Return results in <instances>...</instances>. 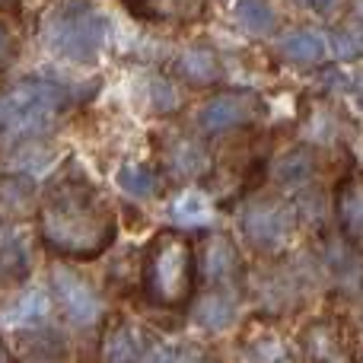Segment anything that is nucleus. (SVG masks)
<instances>
[{"label": "nucleus", "mask_w": 363, "mask_h": 363, "mask_svg": "<svg viewBox=\"0 0 363 363\" xmlns=\"http://www.w3.org/2000/svg\"><path fill=\"white\" fill-rule=\"evenodd\" d=\"M29 271V245L19 230H0V277H23Z\"/></svg>", "instance_id": "obj_18"}, {"label": "nucleus", "mask_w": 363, "mask_h": 363, "mask_svg": "<svg viewBox=\"0 0 363 363\" xmlns=\"http://www.w3.org/2000/svg\"><path fill=\"white\" fill-rule=\"evenodd\" d=\"M179 223H207L211 220V204L201 191H185L172 207Z\"/></svg>", "instance_id": "obj_24"}, {"label": "nucleus", "mask_w": 363, "mask_h": 363, "mask_svg": "<svg viewBox=\"0 0 363 363\" xmlns=\"http://www.w3.org/2000/svg\"><path fill=\"white\" fill-rule=\"evenodd\" d=\"M176 74L182 80L194 83V86H207V83H213L220 77V61L211 48L191 45V48H185L176 57Z\"/></svg>", "instance_id": "obj_13"}, {"label": "nucleus", "mask_w": 363, "mask_h": 363, "mask_svg": "<svg viewBox=\"0 0 363 363\" xmlns=\"http://www.w3.org/2000/svg\"><path fill=\"white\" fill-rule=\"evenodd\" d=\"M309 6H313V10H322V13H328L332 10V6H338V0H306Z\"/></svg>", "instance_id": "obj_28"}, {"label": "nucleus", "mask_w": 363, "mask_h": 363, "mask_svg": "<svg viewBox=\"0 0 363 363\" xmlns=\"http://www.w3.org/2000/svg\"><path fill=\"white\" fill-rule=\"evenodd\" d=\"M157 363H201V357H194V354H160Z\"/></svg>", "instance_id": "obj_27"}, {"label": "nucleus", "mask_w": 363, "mask_h": 363, "mask_svg": "<svg viewBox=\"0 0 363 363\" xmlns=\"http://www.w3.org/2000/svg\"><path fill=\"white\" fill-rule=\"evenodd\" d=\"M281 51L290 64H319L325 55V38L313 29H296L281 38Z\"/></svg>", "instance_id": "obj_17"}, {"label": "nucleus", "mask_w": 363, "mask_h": 363, "mask_svg": "<svg viewBox=\"0 0 363 363\" xmlns=\"http://www.w3.org/2000/svg\"><path fill=\"white\" fill-rule=\"evenodd\" d=\"M0 363H6V351H4V347H0Z\"/></svg>", "instance_id": "obj_30"}, {"label": "nucleus", "mask_w": 363, "mask_h": 363, "mask_svg": "<svg viewBox=\"0 0 363 363\" xmlns=\"http://www.w3.org/2000/svg\"><path fill=\"white\" fill-rule=\"evenodd\" d=\"M258 108H262L258 99L249 93H220L201 106L198 125H201V131H207V134H223L239 125H249L258 115Z\"/></svg>", "instance_id": "obj_6"}, {"label": "nucleus", "mask_w": 363, "mask_h": 363, "mask_svg": "<svg viewBox=\"0 0 363 363\" xmlns=\"http://www.w3.org/2000/svg\"><path fill=\"white\" fill-rule=\"evenodd\" d=\"M118 188L125 194H131V198H150V194L160 191V179L153 169H147V166L140 163H125L118 169Z\"/></svg>", "instance_id": "obj_20"}, {"label": "nucleus", "mask_w": 363, "mask_h": 363, "mask_svg": "<svg viewBox=\"0 0 363 363\" xmlns=\"http://www.w3.org/2000/svg\"><path fill=\"white\" fill-rule=\"evenodd\" d=\"M153 106L160 108V112H176L179 108V93L176 86H172L169 80H153Z\"/></svg>", "instance_id": "obj_25"}, {"label": "nucleus", "mask_w": 363, "mask_h": 363, "mask_svg": "<svg viewBox=\"0 0 363 363\" xmlns=\"http://www.w3.org/2000/svg\"><path fill=\"white\" fill-rule=\"evenodd\" d=\"M290 230H294V220H290V213L277 204H252L242 217L245 239L262 252L281 249V245L290 239Z\"/></svg>", "instance_id": "obj_7"}, {"label": "nucleus", "mask_w": 363, "mask_h": 363, "mask_svg": "<svg viewBox=\"0 0 363 363\" xmlns=\"http://www.w3.org/2000/svg\"><path fill=\"white\" fill-rule=\"evenodd\" d=\"M48 313H51L48 294L38 287H26L0 303V325L10 328V332H29V328L42 325L48 319Z\"/></svg>", "instance_id": "obj_9"}, {"label": "nucleus", "mask_w": 363, "mask_h": 363, "mask_svg": "<svg viewBox=\"0 0 363 363\" xmlns=\"http://www.w3.org/2000/svg\"><path fill=\"white\" fill-rule=\"evenodd\" d=\"M0 230H4V226H0Z\"/></svg>", "instance_id": "obj_31"}, {"label": "nucleus", "mask_w": 363, "mask_h": 363, "mask_svg": "<svg viewBox=\"0 0 363 363\" xmlns=\"http://www.w3.org/2000/svg\"><path fill=\"white\" fill-rule=\"evenodd\" d=\"M274 176L281 185H303L313 176V153L309 150H290L281 163L274 166Z\"/></svg>", "instance_id": "obj_23"}, {"label": "nucleus", "mask_w": 363, "mask_h": 363, "mask_svg": "<svg viewBox=\"0 0 363 363\" xmlns=\"http://www.w3.org/2000/svg\"><path fill=\"white\" fill-rule=\"evenodd\" d=\"M19 347H23L19 354H23L26 363H67L70 357V347L64 341V335L55 332V328H42V325L23 332Z\"/></svg>", "instance_id": "obj_11"}, {"label": "nucleus", "mask_w": 363, "mask_h": 363, "mask_svg": "<svg viewBox=\"0 0 363 363\" xmlns=\"http://www.w3.org/2000/svg\"><path fill=\"white\" fill-rule=\"evenodd\" d=\"M354 45H363V32H360V35H354ZM363 51V48H360Z\"/></svg>", "instance_id": "obj_29"}, {"label": "nucleus", "mask_w": 363, "mask_h": 363, "mask_svg": "<svg viewBox=\"0 0 363 363\" xmlns=\"http://www.w3.org/2000/svg\"><path fill=\"white\" fill-rule=\"evenodd\" d=\"M236 23L242 26L245 32H268L274 26V10H271L268 0H239L236 4Z\"/></svg>", "instance_id": "obj_22"}, {"label": "nucleus", "mask_w": 363, "mask_h": 363, "mask_svg": "<svg viewBox=\"0 0 363 363\" xmlns=\"http://www.w3.org/2000/svg\"><path fill=\"white\" fill-rule=\"evenodd\" d=\"M245 354H249L252 363H296V354L290 351L287 341L277 338L274 332H262V335H255V338H249Z\"/></svg>", "instance_id": "obj_19"}, {"label": "nucleus", "mask_w": 363, "mask_h": 363, "mask_svg": "<svg viewBox=\"0 0 363 363\" xmlns=\"http://www.w3.org/2000/svg\"><path fill=\"white\" fill-rule=\"evenodd\" d=\"M201 271L207 281H226L239 271V252L226 236H213L201 255Z\"/></svg>", "instance_id": "obj_15"}, {"label": "nucleus", "mask_w": 363, "mask_h": 363, "mask_svg": "<svg viewBox=\"0 0 363 363\" xmlns=\"http://www.w3.org/2000/svg\"><path fill=\"white\" fill-rule=\"evenodd\" d=\"M32 198H35V182L26 172H10V176L0 179V201L13 211H26L32 207Z\"/></svg>", "instance_id": "obj_21"}, {"label": "nucleus", "mask_w": 363, "mask_h": 363, "mask_svg": "<svg viewBox=\"0 0 363 363\" xmlns=\"http://www.w3.org/2000/svg\"><path fill=\"white\" fill-rule=\"evenodd\" d=\"M102 351H106L108 363H140L144 360L147 345H144L138 328H131L128 322H118V325H112V332L106 335Z\"/></svg>", "instance_id": "obj_14"}, {"label": "nucleus", "mask_w": 363, "mask_h": 363, "mask_svg": "<svg viewBox=\"0 0 363 363\" xmlns=\"http://www.w3.org/2000/svg\"><path fill=\"white\" fill-rule=\"evenodd\" d=\"M303 351L309 363H354L351 345L332 319H315L303 328Z\"/></svg>", "instance_id": "obj_8"}, {"label": "nucleus", "mask_w": 363, "mask_h": 363, "mask_svg": "<svg viewBox=\"0 0 363 363\" xmlns=\"http://www.w3.org/2000/svg\"><path fill=\"white\" fill-rule=\"evenodd\" d=\"M13 55H16V42H13V32L6 29L4 23H0V70H4L6 64L13 61Z\"/></svg>", "instance_id": "obj_26"}, {"label": "nucleus", "mask_w": 363, "mask_h": 363, "mask_svg": "<svg viewBox=\"0 0 363 363\" xmlns=\"http://www.w3.org/2000/svg\"><path fill=\"white\" fill-rule=\"evenodd\" d=\"M70 106V93L51 80H23L0 93V144L23 147L55 128Z\"/></svg>", "instance_id": "obj_2"}, {"label": "nucleus", "mask_w": 363, "mask_h": 363, "mask_svg": "<svg viewBox=\"0 0 363 363\" xmlns=\"http://www.w3.org/2000/svg\"><path fill=\"white\" fill-rule=\"evenodd\" d=\"M144 294L157 306H185L194 290V249L182 233L163 230L144 249Z\"/></svg>", "instance_id": "obj_3"}, {"label": "nucleus", "mask_w": 363, "mask_h": 363, "mask_svg": "<svg viewBox=\"0 0 363 363\" xmlns=\"http://www.w3.org/2000/svg\"><path fill=\"white\" fill-rule=\"evenodd\" d=\"M166 166H169L179 179H194V176H204L207 172L211 157H207V150L198 140L176 138V140H169V150H166Z\"/></svg>", "instance_id": "obj_12"}, {"label": "nucleus", "mask_w": 363, "mask_h": 363, "mask_svg": "<svg viewBox=\"0 0 363 363\" xmlns=\"http://www.w3.org/2000/svg\"><path fill=\"white\" fill-rule=\"evenodd\" d=\"M38 236L57 255L89 262L115 242L118 223L86 176L70 172L45 194L38 207Z\"/></svg>", "instance_id": "obj_1"}, {"label": "nucleus", "mask_w": 363, "mask_h": 363, "mask_svg": "<svg viewBox=\"0 0 363 363\" xmlns=\"http://www.w3.org/2000/svg\"><path fill=\"white\" fill-rule=\"evenodd\" d=\"M42 38L55 55L93 64L108 38V19L93 0H57L42 23Z\"/></svg>", "instance_id": "obj_4"}, {"label": "nucleus", "mask_w": 363, "mask_h": 363, "mask_svg": "<svg viewBox=\"0 0 363 363\" xmlns=\"http://www.w3.org/2000/svg\"><path fill=\"white\" fill-rule=\"evenodd\" d=\"M335 211L347 242L363 252V176H347L341 182L335 194Z\"/></svg>", "instance_id": "obj_10"}, {"label": "nucleus", "mask_w": 363, "mask_h": 363, "mask_svg": "<svg viewBox=\"0 0 363 363\" xmlns=\"http://www.w3.org/2000/svg\"><path fill=\"white\" fill-rule=\"evenodd\" d=\"M51 287H55L57 306L64 309L74 325H93L102 319V296L93 290L86 277H80L70 268H55L51 271Z\"/></svg>", "instance_id": "obj_5"}, {"label": "nucleus", "mask_w": 363, "mask_h": 363, "mask_svg": "<svg viewBox=\"0 0 363 363\" xmlns=\"http://www.w3.org/2000/svg\"><path fill=\"white\" fill-rule=\"evenodd\" d=\"M233 319H236V303H233V296L220 294V290H213V294L201 296L194 303V322L207 332H223V328L233 325Z\"/></svg>", "instance_id": "obj_16"}]
</instances>
